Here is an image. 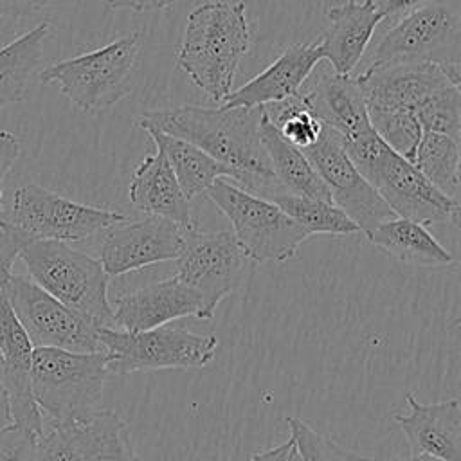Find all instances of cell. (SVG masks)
Segmentation results:
<instances>
[{"label":"cell","instance_id":"27","mask_svg":"<svg viewBox=\"0 0 461 461\" xmlns=\"http://www.w3.org/2000/svg\"><path fill=\"white\" fill-rule=\"evenodd\" d=\"M409 162L441 193L459 200V140L427 131Z\"/></svg>","mask_w":461,"mask_h":461},{"label":"cell","instance_id":"33","mask_svg":"<svg viewBox=\"0 0 461 461\" xmlns=\"http://www.w3.org/2000/svg\"><path fill=\"white\" fill-rule=\"evenodd\" d=\"M38 438L14 427L0 432V461H36Z\"/></svg>","mask_w":461,"mask_h":461},{"label":"cell","instance_id":"29","mask_svg":"<svg viewBox=\"0 0 461 461\" xmlns=\"http://www.w3.org/2000/svg\"><path fill=\"white\" fill-rule=\"evenodd\" d=\"M90 450L86 461H135L131 438L126 423L113 412L103 409L92 420Z\"/></svg>","mask_w":461,"mask_h":461},{"label":"cell","instance_id":"15","mask_svg":"<svg viewBox=\"0 0 461 461\" xmlns=\"http://www.w3.org/2000/svg\"><path fill=\"white\" fill-rule=\"evenodd\" d=\"M184 245V227L158 216L115 223L103 232L99 263L108 277L173 261Z\"/></svg>","mask_w":461,"mask_h":461},{"label":"cell","instance_id":"35","mask_svg":"<svg viewBox=\"0 0 461 461\" xmlns=\"http://www.w3.org/2000/svg\"><path fill=\"white\" fill-rule=\"evenodd\" d=\"M22 153V144L18 137L11 131L0 130V211L4 209V194H2V182L5 175L11 171L14 162Z\"/></svg>","mask_w":461,"mask_h":461},{"label":"cell","instance_id":"1","mask_svg":"<svg viewBox=\"0 0 461 461\" xmlns=\"http://www.w3.org/2000/svg\"><path fill=\"white\" fill-rule=\"evenodd\" d=\"M261 115L263 106L205 108L182 104L144 112L137 117V126L194 144L216 162L230 167L236 173L234 184L238 187L270 200L285 189L272 171L259 137Z\"/></svg>","mask_w":461,"mask_h":461},{"label":"cell","instance_id":"34","mask_svg":"<svg viewBox=\"0 0 461 461\" xmlns=\"http://www.w3.org/2000/svg\"><path fill=\"white\" fill-rule=\"evenodd\" d=\"M23 240L7 229L4 223L0 225V286H4L13 276V265L18 258L20 247Z\"/></svg>","mask_w":461,"mask_h":461},{"label":"cell","instance_id":"40","mask_svg":"<svg viewBox=\"0 0 461 461\" xmlns=\"http://www.w3.org/2000/svg\"><path fill=\"white\" fill-rule=\"evenodd\" d=\"M13 427V416H11V405H9V396L0 375V432L7 430Z\"/></svg>","mask_w":461,"mask_h":461},{"label":"cell","instance_id":"6","mask_svg":"<svg viewBox=\"0 0 461 461\" xmlns=\"http://www.w3.org/2000/svg\"><path fill=\"white\" fill-rule=\"evenodd\" d=\"M139 49L140 32L133 31L99 49L49 65L40 72V81L56 85L81 112L99 113L131 92Z\"/></svg>","mask_w":461,"mask_h":461},{"label":"cell","instance_id":"12","mask_svg":"<svg viewBox=\"0 0 461 461\" xmlns=\"http://www.w3.org/2000/svg\"><path fill=\"white\" fill-rule=\"evenodd\" d=\"M176 261V277L198 294L203 321L212 319L218 304L236 290L247 256L229 230L203 232L184 229V245Z\"/></svg>","mask_w":461,"mask_h":461},{"label":"cell","instance_id":"22","mask_svg":"<svg viewBox=\"0 0 461 461\" xmlns=\"http://www.w3.org/2000/svg\"><path fill=\"white\" fill-rule=\"evenodd\" d=\"M128 198L135 209L148 216L166 218L184 229L194 225L191 203L160 149L139 162L128 187Z\"/></svg>","mask_w":461,"mask_h":461},{"label":"cell","instance_id":"21","mask_svg":"<svg viewBox=\"0 0 461 461\" xmlns=\"http://www.w3.org/2000/svg\"><path fill=\"white\" fill-rule=\"evenodd\" d=\"M328 27L319 40L322 58L342 76H349L362 59L382 16L373 0H346L326 13Z\"/></svg>","mask_w":461,"mask_h":461},{"label":"cell","instance_id":"3","mask_svg":"<svg viewBox=\"0 0 461 461\" xmlns=\"http://www.w3.org/2000/svg\"><path fill=\"white\" fill-rule=\"evenodd\" d=\"M346 153L391 211L421 225L459 220V200L432 185L409 160L391 149L375 130L344 140Z\"/></svg>","mask_w":461,"mask_h":461},{"label":"cell","instance_id":"17","mask_svg":"<svg viewBox=\"0 0 461 461\" xmlns=\"http://www.w3.org/2000/svg\"><path fill=\"white\" fill-rule=\"evenodd\" d=\"M295 95L322 126L344 140L373 130L357 79L337 74L328 63H319Z\"/></svg>","mask_w":461,"mask_h":461},{"label":"cell","instance_id":"13","mask_svg":"<svg viewBox=\"0 0 461 461\" xmlns=\"http://www.w3.org/2000/svg\"><path fill=\"white\" fill-rule=\"evenodd\" d=\"M461 63H409L382 68H366L357 76L367 117L418 115V112L441 90L459 86ZM418 119V117H416Z\"/></svg>","mask_w":461,"mask_h":461},{"label":"cell","instance_id":"39","mask_svg":"<svg viewBox=\"0 0 461 461\" xmlns=\"http://www.w3.org/2000/svg\"><path fill=\"white\" fill-rule=\"evenodd\" d=\"M292 450H294V443L288 438L286 441H283V443H279L276 447H270V448H267L263 452L254 454L247 461H288Z\"/></svg>","mask_w":461,"mask_h":461},{"label":"cell","instance_id":"11","mask_svg":"<svg viewBox=\"0 0 461 461\" xmlns=\"http://www.w3.org/2000/svg\"><path fill=\"white\" fill-rule=\"evenodd\" d=\"M2 290L34 348L76 353L103 351L99 328L49 295L31 277L13 274Z\"/></svg>","mask_w":461,"mask_h":461},{"label":"cell","instance_id":"26","mask_svg":"<svg viewBox=\"0 0 461 461\" xmlns=\"http://www.w3.org/2000/svg\"><path fill=\"white\" fill-rule=\"evenodd\" d=\"M49 36L50 25L43 22L0 49V110L25 97L29 81L43 59V43Z\"/></svg>","mask_w":461,"mask_h":461},{"label":"cell","instance_id":"19","mask_svg":"<svg viewBox=\"0 0 461 461\" xmlns=\"http://www.w3.org/2000/svg\"><path fill=\"white\" fill-rule=\"evenodd\" d=\"M319 41L288 45L267 68L230 92L223 108H258L285 101L297 94L312 70L322 61Z\"/></svg>","mask_w":461,"mask_h":461},{"label":"cell","instance_id":"36","mask_svg":"<svg viewBox=\"0 0 461 461\" xmlns=\"http://www.w3.org/2000/svg\"><path fill=\"white\" fill-rule=\"evenodd\" d=\"M50 2L56 0H0V16L23 18L41 11Z\"/></svg>","mask_w":461,"mask_h":461},{"label":"cell","instance_id":"9","mask_svg":"<svg viewBox=\"0 0 461 461\" xmlns=\"http://www.w3.org/2000/svg\"><path fill=\"white\" fill-rule=\"evenodd\" d=\"M461 0H430L402 18L375 45L367 68L461 63Z\"/></svg>","mask_w":461,"mask_h":461},{"label":"cell","instance_id":"8","mask_svg":"<svg viewBox=\"0 0 461 461\" xmlns=\"http://www.w3.org/2000/svg\"><path fill=\"white\" fill-rule=\"evenodd\" d=\"M207 198L230 221L232 234L254 261L292 259L310 234L295 223L272 200L252 194L227 178H218L207 191Z\"/></svg>","mask_w":461,"mask_h":461},{"label":"cell","instance_id":"2","mask_svg":"<svg viewBox=\"0 0 461 461\" xmlns=\"http://www.w3.org/2000/svg\"><path fill=\"white\" fill-rule=\"evenodd\" d=\"M250 47V29L243 2H205L185 23L176 65L214 103L232 92L241 58Z\"/></svg>","mask_w":461,"mask_h":461},{"label":"cell","instance_id":"16","mask_svg":"<svg viewBox=\"0 0 461 461\" xmlns=\"http://www.w3.org/2000/svg\"><path fill=\"white\" fill-rule=\"evenodd\" d=\"M32 351L34 346L0 286V375L9 396L13 427L41 436L45 421L31 387Z\"/></svg>","mask_w":461,"mask_h":461},{"label":"cell","instance_id":"5","mask_svg":"<svg viewBox=\"0 0 461 461\" xmlns=\"http://www.w3.org/2000/svg\"><path fill=\"white\" fill-rule=\"evenodd\" d=\"M29 277L95 328H113L108 276L97 258L63 241L31 240L18 252Z\"/></svg>","mask_w":461,"mask_h":461},{"label":"cell","instance_id":"23","mask_svg":"<svg viewBox=\"0 0 461 461\" xmlns=\"http://www.w3.org/2000/svg\"><path fill=\"white\" fill-rule=\"evenodd\" d=\"M366 236L373 245L407 265L445 267L454 261L452 252L425 225L407 218L394 216Z\"/></svg>","mask_w":461,"mask_h":461},{"label":"cell","instance_id":"31","mask_svg":"<svg viewBox=\"0 0 461 461\" xmlns=\"http://www.w3.org/2000/svg\"><path fill=\"white\" fill-rule=\"evenodd\" d=\"M88 450V421L70 425L45 423L36 443V461H86Z\"/></svg>","mask_w":461,"mask_h":461},{"label":"cell","instance_id":"25","mask_svg":"<svg viewBox=\"0 0 461 461\" xmlns=\"http://www.w3.org/2000/svg\"><path fill=\"white\" fill-rule=\"evenodd\" d=\"M259 137H261L265 153L270 160L272 171L279 185L285 189V193L331 202L328 187L324 185V182L321 180V176L317 175V171L303 153V149L288 144L279 135V131L274 128V124L267 117L265 108L259 121Z\"/></svg>","mask_w":461,"mask_h":461},{"label":"cell","instance_id":"32","mask_svg":"<svg viewBox=\"0 0 461 461\" xmlns=\"http://www.w3.org/2000/svg\"><path fill=\"white\" fill-rule=\"evenodd\" d=\"M286 425L290 429V439L301 461H375L339 445L331 438L319 434L297 416L286 418Z\"/></svg>","mask_w":461,"mask_h":461},{"label":"cell","instance_id":"42","mask_svg":"<svg viewBox=\"0 0 461 461\" xmlns=\"http://www.w3.org/2000/svg\"><path fill=\"white\" fill-rule=\"evenodd\" d=\"M288 461H301V459H299V456H297V452H295V448L292 450V454H290V459H288Z\"/></svg>","mask_w":461,"mask_h":461},{"label":"cell","instance_id":"24","mask_svg":"<svg viewBox=\"0 0 461 461\" xmlns=\"http://www.w3.org/2000/svg\"><path fill=\"white\" fill-rule=\"evenodd\" d=\"M144 131L149 135L155 148L160 149L167 158L178 180V185L184 191L187 200L207 194L209 187L218 178H227L232 184L236 182V173L230 167L216 162L212 157L203 153L194 144L184 139L162 133L158 130H144Z\"/></svg>","mask_w":461,"mask_h":461},{"label":"cell","instance_id":"10","mask_svg":"<svg viewBox=\"0 0 461 461\" xmlns=\"http://www.w3.org/2000/svg\"><path fill=\"white\" fill-rule=\"evenodd\" d=\"M126 221L117 211L101 209L65 198L43 185L25 184L13 194L11 216L2 221L23 241H83Z\"/></svg>","mask_w":461,"mask_h":461},{"label":"cell","instance_id":"20","mask_svg":"<svg viewBox=\"0 0 461 461\" xmlns=\"http://www.w3.org/2000/svg\"><path fill=\"white\" fill-rule=\"evenodd\" d=\"M407 414H396L394 423L405 434L412 456L438 461H461V405L457 398L421 403L405 394Z\"/></svg>","mask_w":461,"mask_h":461},{"label":"cell","instance_id":"28","mask_svg":"<svg viewBox=\"0 0 461 461\" xmlns=\"http://www.w3.org/2000/svg\"><path fill=\"white\" fill-rule=\"evenodd\" d=\"M279 209H283L295 223H299L310 236L331 234L349 236L358 234L360 227L331 202L281 193L270 198Z\"/></svg>","mask_w":461,"mask_h":461},{"label":"cell","instance_id":"14","mask_svg":"<svg viewBox=\"0 0 461 461\" xmlns=\"http://www.w3.org/2000/svg\"><path fill=\"white\" fill-rule=\"evenodd\" d=\"M303 153L328 187L333 205L344 211L360 227L362 234L396 216L355 167L346 153L344 139L337 131L322 126L315 144Z\"/></svg>","mask_w":461,"mask_h":461},{"label":"cell","instance_id":"18","mask_svg":"<svg viewBox=\"0 0 461 461\" xmlns=\"http://www.w3.org/2000/svg\"><path fill=\"white\" fill-rule=\"evenodd\" d=\"M112 315L115 330L137 333L184 317L203 319V304L194 290L173 276L117 295Z\"/></svg>","mask_w":461,"mask_h":461},{"label":"cell","instance_id":"30","mask_svg":"<svg viewBox=\"0 0 461 461\" xmlns=\"http://www.w3.org/2000/svg\"><path fill=\"white\" fill-rule=\"evenodd\" d=\"M263 108L279 135L288 144L303 151L315 144L322 131V124L312 115V112L299 101L297 95Z\"/></svg>","mask_w":461,"mask_h":461},{"label":"cell","instance_id":"7","mask_svg":"<svg viewBox=\"0 0 461 461\" xmlns=\"http://www.w3.org/2000/svg\"><path fill=\"white\" fill-rule=\"evenodd\" d=\"M97 337L110 375L205 367L220 344L212 333H194L175 322L137 333L99 328Z\"/></svg>","mask_w":461,"mask_h":461},{"label":"cell","instance_id":"38","mask_svg":"<svg viewBox=\"0 0 461 461\" xmlns=\"http://www.w3.org/2000/svg\"><path fill=\"white\" fill-rule=\"evenodd\" d=\"M178 0H106L110 9H130L135 13H149L157 9H164Z\"/></svg>","mask_w":461,"mask_h":461},{"label":"cell","instance_id":"4","mask_svg":"<svg viewBox=\"0 0 461 461\" xmlns=\"http://www.w3.org/2000/svg\"><path fill=\"white\" fill-rule=\"evenodd\" d=\"M110 376L104 351L76 353L34 348L31 387L45 423L70 425L101 412L104 384Z\"/></svg>","mask_w":461,"mask_h":461},{"label":"cell","instance_id":"41","mask_svg":"<svg viewBox=\"0 0 461 461\" xmlns=\"http://www.w3.org/2000/svg\"><path fill=\"white\" fill-rule=\"evenodd\" d=\"M394 461H438L434 457H427V456H412L409 459H394Z\"/></svg>","mask_w":461,"mask_h":461},{"label":"cell","instance_id":"37","mask_svg":"<svg viewBox=\"0 0 461 461\" xmlns=\"http://www.w3.org/2000/svg\"><path fill=\"white\" fill-rule=\"evenodd\" d=\"M382 20H398L430 0H373Z\"/></svg>","mask_w":461,"mask_h":461}]
</instances>
